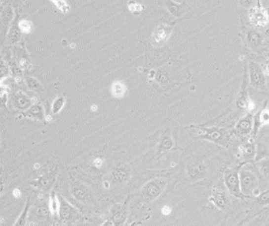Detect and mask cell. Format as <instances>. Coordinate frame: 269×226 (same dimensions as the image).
Returning <instances> with one entry per match:
<instances>
[{
    "label": "cell",
    "instance_id": "obj_21",
    "mask_svg": "<svg viewBox=\"0 0 269 226\" xmlns=\"http://www.w3.org/2000/svg\"><path fill=\"white\" fill-rule=\"evenodd\" d=\"M20 32L21 31H20L19 28L16 27V26L12 28L10 33H9L10 40H11L12 42L17 41L20 38Z\"/></svg>",
    "mask_w": 269,
    "mask_h": 226
},
{
    "label": "cell",
    "instance_id": "obj_6",
    "mask_svg": "<svg viewBox=\"0 0 269 226\" xmlns=\"http://www.w3.org/2000/svg\"><path fill=\"white\" fill-rule=\"evenodd\" d=\"M246 70L245 71V74L243 77V82H242V89L240 91L238 96V98L236 101V106L240 110H246L247 112H250L254 109V103L250 99L247 91V76H246Z\"/></svg>",
    "mask_w": 269,
    "mask_h": 226
},
{
    "label": "cell",
    "instance_id": "obj_20",
    "mask_svg": "<svg viewBox=\"0 0 269 226\" xmlns=\"http://www.w3.org/2000/svg\"><path fill=\"white\" fill-rule=\"evenodd\" d=\"M258 165L260 171L262 172L264 175H266L269 173V159H265L258 161Z\"/></svg>",
    "mask_w": 269,
    "mask_h": 226
},
{
    "label": "cell",
    "instance_id": "obj_27",
    "mask_svg": "<svg viewBox=\"0 0 269 226\" xmlns=\"http://www.w3.org/2000/svg\"><path fill=\"white\" fill-rule=\"evenodd\" d=\"M91 108H92V111H96V110H97V106H96V105H93V106H92Z\"/></svg>",
    "mask_w": 269,
    "mask_h": 226
},
{
    "label": "cell",
    "instance_id": "obj_17",
    "mask_svg": "<svg viewBox=\"0 0 269 226\" xmlns=\"http://www.w3.org/2000/svg\"><path fill=\"white\" fill-rule=\"evenodd\" d=\"M55 4V6L59 9L63 14H67L71 10L70 5L66 0H50Z\"/></svg>",
    "mask_w": 269,
    "mask_h": 226
},
{
    "label": "cell",
    "instance_id": "obj_26",
    "mask_svg": "<svg viewBox=\"0 0 269 226\" xmlns=\"http://www.w3.org/2000/svg\"><path fill=\"white\" fill-rule=\"evenodd\" d=\"M266 73L269 75V60L268 61L267 65H266Z\"/></svg>",
    "mask_w": 269,
    "mask_h": 226
},
{
    "label": "cell",
    "instance_id": "obj_13",
    "mask_svg": "<svg viewBox=\"0 0 269 226\" xmlns=\"http://www.w3.org/2000/svg\"><path fill=\"white\" fill-rule=\"evenodd\" d=\"M188 172L192 179H202L206 175V167L202 164H196L189 168Z\"/></svg>",
    "mask_w": 269,
    "mask_h": 226
},
{
    "label": "cell",
    "instance_id": "obj_2",
    "mask_svg": "<svg viewBox=\"0 0 269 226\" xmlns=\"http://www.w3.org/2000/svg\"><path fill=\"white\" fill-rule=\"evenodd\" d=\"M239 177L241 189L245 196H258L261 193L258 189L259 181L254 172L247 169H242L239 171Z\"/></svg>",
    "mask_w": 269,
    "mask_h": 226
},
{
    "label": "cell",
    "instance_id": "obj_14",
    "mask_svg": "<svg viewBox=\"0 0 269 226\" xmlns=\"http://www.w3.org/2000/svg\"><path fill=\"white\" fill-rule=\"evenodd\" d=\"M246 39H247L248 44L251 48H257L260 47L263 42L261 34L255 31L249 32Z\"/></svg>",
    "mask_w": 269,
    "mask_h": 226
},
{
    "label": "cell",
    "instance_id": "obj_28",
    "mask_svg": "<svg viewBox=\"0 0 269 226\" xmlns=\"http://www.w3.org/2000/svg\"><path fill=\"white\" fill-rule=\"evenodd\" d=\"M46 119H47V121H48V122H49V121L51 120V116H47V118H46Z\"/></svg>",
    "mask_w": 269,
    "mask_h": 226
},
{
    "label": "cell",
    "instance_id": "obj_19",
    "mask_svg": "<svg viewBox=\"0 0 269 226\" xmlns=\"http://www.w3.org/2000/svg\"><path fill=\"white\" fill-rule=\"evenodd\" d=\"M257 202L261 206H267L269 204V190L262 192L257 196Z\"/></svg>",
    "mask_w": 269,
    "mask_h": 226
},
{
    "label": "cell",
    "instance_id": "obj_18",
    "mask_svg": "<svg viewBox=\"0 0 269 226\" xmlns=\"http://www.w3.org/2000/svg\"><path fill=\"white\" fill-rule=\"evenodd\" d=\"M128 9L131 13L137 14L143 10V6L139 2H136L135 0H130L127 3Z\"/></svg>",
    "mask_w": 269,
    "mask_h": 226
},
{
    "label": "cell",
    "instance_id": "obj_1",
    "mask_svg": "<svg viewBox=\"0 0 269 226\" xmlns=\"http://www.w3.org/2000/svg\"><path fill=\"white\" fill-rule=\"evenodd\" d=\"M231 133L229 130L221 127H200L198 132V138L208 140L222 147H226L230 140Z\"/></svg>",
    "mask_w": 269,
    "mask_h": 226
},
{
    "label": "cell",
    "instance_id": "obj_8",
    "mask_svg": "<svg viewBox=\"0 0 269 226\" xmlns=\"http://www.w3.org/2000/svg\"><path fill=\"white\" fill-rule=\"evenodd\" d=\"M269 124V110L265 106L254 115V127L252 131V136H257L260 129L266 125Z\"/></svg>",
    "mask_w": 269,
    "mask_h": 226
},
{
    "label": "cell",
    "instance_id": "obj_23",
    "mask_svg": "<svg viewBox=\"0 0 269 226\" xmlns=\"http://www.w3.org/2000/svg\"><path fill=\"white\" fill-rule=\"evenodd\" d=\"M170 212H171V209L168 207H164L162 209V213H163V215H169Z\"/></svg>",
    "mask_w": 269,
    "mask_h": 226
},
{
    "label": "cell",
    "instance_id": "obj_16",
    "mask_svg": "<svg viewBox=\"0 0 269 226\" xmlns=\"http://www.w3.org/2000/svg\"><path fill=\"white\" fill-rule=\"evenodd\" d=\"M18 28H19L21 32L26 34L30 33L33 30V24L28 20H20L18 22Z\"/></svg>",
    "mask_w": 269,
    "mask_h": 226
},
{
    "label": "cell",
    "instance_id": "obj_25",
    "mask_svg": "<svg viewBox=\"0 0 269 226\" xmlns=\"http://www.w3.org/2000/svg\"><path fill=\"white\" fill-rule=\"evenodd\" d=\"M13 194H14V195L16 197V198H19V197L21 196V193H20L18 189H15L14 193H13Z\"/></svg>",
    "mask_w": 269,
    "mask_h": 226
},
{
    "label": "cell",
    "instance_id": "obj_9",
    "mask_svg": "<svg viewBox=\"0 0 269 226\" xmlns=\"http://www.w3.org/2000/svg\"><path fill=\"white\" fill-rule=\"evenodd\" d=\"M165 6L170 14L175 18H180L187 11V5L185 2L179 3L173 0H166Z\"/></svg>",
    "mask_w": 269,
    "mask_h": 226
},
{
    "label": "cell",
    "instance_id": "obj_4",
    "mask_svg": "<svg viewBox=\"0 0 269 226\" xmlns=\"http://www.w3.org/2000/svg\"><path fill=\"white\" fill-rule=\"evenodd\" d=\"M249 84L258 89H264L266 85V74L262 66L258 63L251 62L249 64Z\"/></svg>",
    "mask_w": 269,
    "mask_h": 226
},
{
    "label": "cell",
    "instance_id": "obj_22",
    "mask_svg": "<svg viewBox=\"0 0 269 226\" xmlns=\"http://www.w3.org/2000/svg\"><path fill=\"white\" fill-rule=\"evenodd\" d=\"M63 104H64V98H60L54 102L53 105V112L55 114L59 112L61 110L62 107H63Z\"/></svg>",
    "mask_w": 269,
    "mask_h": 226
},
{
    "label": "cell",
    "instance_id": "obj_24",
    "mask_svg": "<svg viewBox=\"0 0 269 226\" xmlns=\"http://www.w3.org/2000/svg\"><path fill=\"white\" fill-rule=\"evenodd\" d=\"M102 160H100V159H97L94 161L95 165H96V166H100V165H102Z\"/></svg>",
    "mask_w": 269,
    "mask_h": 226
},
{
    "label": "cell",
    "instance_id": "obj_15",
    "mask_svg": "<svg viewBox=\"0 0 269 226\" xmlns=\"http://www.w3.org/2000/svg\"><path fill=\"white\" fill-rule=\"evenodd\" d=\"M126 85L122 81H115L112 86V93L116 98H122L126 93Z\"/></svg>",
    "mask_w": 269,
    "mask_h": 226
},
{
    "label": "cell",
    "instance_id": "obj_11",
    "mask_svg": "<svg viewBox=\"0 0 269 226\" xmlns=\"http://www.w3.org/2000/svg\"><path fill=\"white\" fill-rule=\"evenodd\" d=\"M172 27L169 26H160L156 29L153 35V39L154 42L157 44H162L165 43L171 33Z\"/></svg>",
    "mask_w": 269,
    "mask_h": 226
},
{
    "label": "cell",
    "instance_id": "obj_3",
    "mask_svg": "<svg viewBox=\"0 0 269 226\" xmlns=\"http://www.w3.org/2000/svg\"><path fill=\"white\" fill-rule=\"evenodd\" d=\"M224 184L228 192L233 196L245 199L246 196L242 193L240 184L239 172L235 169H227L224 172Z\"/></svg>",
    "mask_w": 269,
    "mask_h": 226
},
{
    "label": "cell",
    "instance_id": "obj_5",
    "mask_svg": "<svg viewBox=\"0 0 269 226\" xmlns=\"http://www.w3.org/2000/svg\"><path fill=\"white\" fill-rule=\"evenodd\" d=\"M249 19L252 26L255 27H265L269 24V14L260 1L257 2L255 6L250 8L249 11Z\"/></svg>",
    "mask_w": 269,
    "mask_h": 226
},
{
    "label": "cell",
    "instance_id": "obj_12",
    "mask_svg": "<svg viewBox=\"0 0 269 226\" xmlns=\"http://www.w3.org/2000/svg\"><path fill=\"white\" fill-rule=\"evenodd\" d=\"M209 201L220 210H224L228 207L229 199L226 193L224 192H215L209 197Z\"/></svg>",
    "mask_w": 269,
    "mask_h": 226
},
{
    "label": "cell",
    "instance_id": "obj_10",
    "mask_svg": "<svg viewBox=\"0 0 269 226\" xmlns=\"http://www.w3.org/2000/svg\"><path fill=\"white\" fill-rule=\"evenodd\" d=\"M239 154L245 162L254 160L256 156L255 144L253 142H246L240 146Z\"/></svg>",
    "mask_w": 269,
    "mask_h": 226
},
{
    "label": "cell",
    "instance_id": "obj_7",
    "mask_svg": "<svg viewBox=\"0 0 269 226\" xmlns=\"http://www.w3.org/2000/svg\"><path fill=\"white\" fill-rule=\"evenodd\" d=\"M254 127V114L248 112L246 116L241 118L235 126V132L239 136H246L252 134Z\"/></svg>",
    "mask_w": 269,
    "mask_h": 226
}]
</instances>
